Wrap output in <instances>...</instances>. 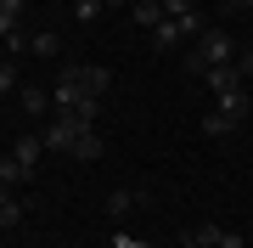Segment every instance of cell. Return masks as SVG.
<instances>
[{"label":"cell","mask_w":253,"mask_h":248,"mask_svg":"<svg viewBox=\"0 0 253 248\" xmlns=\"http://www.w3.org/2000/svg\"><path fill=\"white\" fill-rule=\"evenodd\" d=\"M208 96H214V107L225 113L231 124H242L248 113H253V96H248L242 74H236V62H225V68H208Z\"/></svg>","instance_id":"6da1fadb"},{"label":"cell","mask_w":253,"mask_h":248,"mask_svg":"<svg viewBox=\"0 0 253 248\" xmlns=\"http://www.w3.org/2000/svg\"><path fill=\"white\" fill-rule=\"evenodd\" d=\"M236 51H242V46H236L225 28H208V34L197 40V51L186 56V68H191V74H208V68H225V62H236Z\"/></svg>","instance_id":"7a4b0ae2"},{"label":"cell","mask_w":253,"mask_h":248,"mask_svg":"<svg viewBox=\"0 0 253 248\" xmlns=\"http://www.w3.org/2000/svg\"><path fill=\"white\" fill-rule=\"evenodd\" d=\"M79 130H96V124H79L73 113H56V119H45V124H40V141H45V152H73Z\"/></svg>","instance_id":"3957f363"},{"label":"cell","mask_w":253,"mask_h":248,"mask_svg":"<svg viewBox=\"0 0 253 248\" xmlns=\"http://www.w3.org/2000/svg\"><path fill=\"white\" fill-rule=\"evenodd\" d=\"M84 96H90V91H84V79H79V68H68V74H62V79L51 85V107H56V113H73V107H79Z\"/></svg>","instance_id":"277c9868"},{"label":"cell","mask_w":253,"mask_h":248,"mask_svg":"<svg viewBox=\"0 0 253 248\" xmlns=\"http://www.w3.org/2000/svg\"><path fill=\"white\" fill-rule=\"evenodd\" d=\"M191 237H197L203 248H248V237H242V231H231V226H214V220H203L197 231H191Z\"/></svg>","instance_id":"5b68a950"},{"label":"cell","mask_w":253,"mask_h":248,"mask_svg":"<svg viewBox=\"0 0 253 248\" xmlns=\"http://www.w3.org/2000/svg\"><path fill=\"white\" fill-rule=\"evenodd\" d=\"M163 17L180 23V34H203V11H197V0H163Z\"/></svg>","instance_id":"8992f818"},{"label":"cell","mask_w":253,"mask_h":248,"mask_svg":"<svg viewBox=\"0 0 253 248\" xmlns=\"http://www.w3.org/2000/svg\"><path fill=\"white\" fill-rule=\"evenodd\" d=\"M17 107L28 113V119H45V113H51V91H40V85H23V91H17Z\"/></svg>","instance_id":"52a82bcc"},{"label":"cell","mask_w":253,"mask_h":248,"mask_svg":"<svg viewBox=\"0 0 253 248\" xmlns=\"http://www.w3.org/2000/svg\"><path fill=\"white\" fill-rule=\"evenodd\" d=\"M101 152H107V141H101V130H79V141H73V158H79V164H96Z\"/></svg>","instance_id":"ba28073f"},{"label":"cell","mask_w":253,"mask_h":248,"mask_svg":"<svg viewBox=\"0 0 253 248\" xmlns=\"http://www.w3.org/2000/svg\"><path fill=\"white\" fill-rule=\"evenodd\" d=\"M40 152H45V141H40V130H28V136H17V141H11V158H17V164H28V169L40 164Z\"/></svg>","instance_id":"9c48e42d"},{"label":"cell","mask_w":253,"mask_h":248,"mask_svg":"<svg viewBox=\"0 0 253 248\" xmlns=\"http://www.w3.org/2000/svg\"><path fill=\"white\" fill-rule=\"evenodd\" d=\"M129 17H135L146 34H152V28L163 23V0H129Z\"/></svg>","instance_id":"30bf717a"},{"label":"cell","mask_w":253,"mask_h":248,"mask_svg":"<svg viewBox=\"0 0 253 248\" xmlns=\"http://www.w3.org/2000/svg\"><path fill=\"white\" fill-rule=\"evenodd\" d=\"M113 6H129V0H73V17H79V23H96L101 11H113Z\"/></svg>","instance_id":"8fae6325"},{"label":"cell","mask_w":253,"mask_h":248,"mask_svg":"<svg viewBox=\"0 0 253 248\" xmlns=\"http://www.w3.org/2000/svg\"><path fill=\"white\" fill-rule=\"evenodd\" d=\"M79 79H84V91H90V96H107V85H113V74H107V68H96V62H84Z\"/></svg>","instance_id":"7c38bea8"},{"label":"cell","mask_w":253,"mask_h":248,"mask_svg":"<svg viewBox=\"0 0 253 248\" xmlns=\"http://www.w3.org/2000/svg\"><path fill=\"white\" fill-rule=\"evenodd\" d=\"M180 40H186V34H180V23H169V17L152 28V51H169V46H180Z\"/></svg>","instance_id":"4fadbf2b"},{"label":"cell","mask_w":253,"mask_h":248,"mask_svg":"<svg viewBox=\"0 0 253 248\" xmlns=\"http://www.w3.org/2000/svg\"><path fill=\"white\" fill-rule=\"evenodd\" d=\"M28 175H34V169H28V164H17V158H11V152L0 158V186H23Z\"/></svg>","instance_id":"5bb4252c"},{"label":"cell","mask_w":253,"mask_h":248,"mask_svg":"<svg viewBox=\"0 0 253 248\" xmlns=\"http://www.w3.org/2000/svg\"><path fill=\"white\" fill-rule=\"evenodd\" d=\"M135 203H146V192H124V186H118V192L107 198V214H129Z\"/></svg>","instance_id":"9a60e30c"},{"label":"cell","mask_w":253,"mask_h":248,"mask_svg":"<svg viewBox=\"0 0 253 248\" xmlns=\"http://www.w3.org/2000/svg\"><path fill=\"white\" fill-rule=\"evenodd\" d=\"M17 220H23L17 198H11V186H0V226H17Z\"/></svg>","instance_id":"2e32d148"},{"label":"cell","mask_w":253,"mask_h":248,"mask_svg":"<svg viewBox=\"0 0 253 248\" xmlns=\"http://www.w3.org/2000/svg\"><path fill=\"white\" fill-rule=\"evenodd\" d=\"M28 51H34V56H45V62H51V56L62 51V40H56V34H34V40H28Z\"/></svg>","instance_id":"e0dca14e"},{"label":"cell","mask_w":253,"mask_h":248,"mask_svg":"<svg viewBox=\"0 0 253 248\" xmlns=\"http://www.w3.org/2000/svg\"><path fill=\"white\" fill-rule=\"evenodd\" d=\"M17 91H23L17 85V62L6 56V62H0V96H17Z\"/></svg>","instance_id":"ac0fdd59"},{"label":"cell","mask_w":253,"mask_h":248,"mask_svg":"<svg viewBox=\"0 0 253 248\" xmlns=\"http://www.w3.org/2000/svg\"><path fill=\"white\" fill-rule=\"evenodd\" d=\"M73 119H79V124H96L101 119V96H84L79 107H73Z\"/></svg>","instance_id":"d6986e66"},{"label":"cell","mask_w":253,"mask_h":248,"mask_svg":"<svg viewBox=\"0 0 253 248\" xmlns=\"http://www.w3.org/2000/svg\"><path fill=\"white\" fill-rule=\"evenodd\" d=\"M203 130H208V136H231V130H236V124H231V119H225V113H219V107H214V113H208V119H203Z\"/></svg>","instance_id":"ffe728a7"},{"label":"cell","mask_w":253,"mask_h":248,"mask_svg":"<svg viewBox=\"0 0 253 248\" xmlns=\"http://www.w3.org/2000/svg\"><path fill=\"white\" fill-rule=\"evenodd\" d=\"M236 74H242V79H253V46H242V51H236Z\"/></svg>","instance_id":"44dd1931"},{"label":"cell","mask_w":253,"mask_h":248,"mask_svg":"<svg viewBox=\"0 0 253 248\" xmlns=\"http://www.w3.org/2000/svg\"><path fill=\"white\" fill-rule=\"evenodd\" d=\"M113 248H152V243H146V237H129V231H118V237H113Z\"/></svg>","instance_id":"7402d4cb"},{"label":"cell","mask_w":253,"mask_h":248,"mask_svg":"<svg viewBox=\"0 0 253 248\" xmlns=\"http://www.w3.org/2000/svg\"><path fill=\"white\" fill-rule=\"evenodd\" d=\"M180 248H203V243H197V237H191V231H186V243H180Z\"/></svg>","instance_id":"603a6c76"},{"label":"cell","mask_w":253,"mask_h":248,"mask_svg":"<svg viewBox=\"0 0 253 248\" xmlns=\"http://www.w3.org/2000/svg\"><path fill=\"white\" fill-rule=\"evenodd\" d=\"M248 11H253V6H248Z\"/></svg>","instance_id":"cb8c5ba5"}]
</instances>
